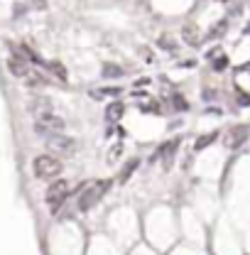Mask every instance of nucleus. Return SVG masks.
Segmentation results:
<instances>
[{
  "mask_svg": "<svg viewBox=\"0 0 250 255\" xmlns=\"http://www.w3.org/2000/svg\"><path fill=\"white\" fill-rule=\"evenodd\" d=\"M221 2H223V0H221Z\"/></svg>",
  "mask_w": 250,
  "mask_h": 255,
  "instance_id": "18",
  "label": "nucleus"
},
{
  "mask_svg": "<svg viewBox=\"0 0 250 255\" xmlns=\"http://www.w3.org/2000/svg\"><path fill=\"white\" fill-rule=\"evenodd\" d=\"M137 164H140L137 159H130V162L125 164V167H123V172H121V182H127V179L132 177V172L137 169Z\"/></svg>",
  "mask_w": 250,
  "mask_h": 255,
  "instance_id": "11",
  "label": "nucleus"
},
{
  "mask_svg": "<svg viewBox=\"0 0 250 255\" xmlns=\"http://www.w3.org/2000/svg\"><path fill=\"white\" fill-rule=\"evenodd\" d=\"M69 199V182H64V179H54L52 184H49V189L44 194V201H47V206L57 214L59 209H62V204Z\"/></svg>",
  "mask_w": 250,
  "mask_h": 255,
  "instance_id": "4",
  "label": "nucleus"
},
{
  "mask_svg": "<svg viewBox=\"0 0 250 255\" xmlns=\"http://www.w3.org/2000/svg\"><path fill=\"white\" fill-rule=\"evenodd\" d=\"M5 64H7V71H10L15 79H22V81L30 76V71H32L30 64H27V59H25V57H22L17 49H15V52L7 57V62H5Z\"/></svg>",
  "mask_w": 250,
  "mask_h": 255,
  "instance_id": "5",
  "label": "nucleus"
},
{
  "mask_svg": "<svg viewBox=\"0 0 250 255\" xmlns=\"http://www.w3.org/2000/svg\"><path fill=\"white\" fill-rule=\"evenodd\" d=\"M182 34H184L187 44H199V32L194 30L191 25H184V30H182Z\"/></svg>",
  "mask_w": 250,
  "mask_h": 255,
  "instance_id": "12",
  "label": "nucleus"
},
{
  "mask_svg": "<svg viewBox=\"0 0 250 255\" xmlns=\"http://www.w3.org/2000/svg\"><path fill=\"white\" fill-rule=\"evenodd\" d=\"M94 98H101V96H121V89H98V91H94Z\"/></svg>",
  "mask_w": 250,
  "mask_h": 255,
  "instance_id": "14",
  "label": "nucleus"
},
{
  "mask_svg": "<svg viewBox=\"0 0 250 255\" xmlns=\"http://www.w3.org/2000/svg\"><path fill=\"white\" fill-rule=\"evenodd\" d=\"M121 152H123V147L118 145V147H113L111 150V157H108V162H116V157H121Z\"/></svg>",
  "mask_w": 250,
  "mask_h": 255,
  "instance_id": "16",
  "label": "nucleus"
},
{
  "mask_svg": "<svg viewBox=\"0 0 250 255\" xmlns=\"http://www.w3.org/2000/svg\"><path fill=\"white\" fill-rule=\"evenodd\" d=\"M172 103H174V106H179V108H187V103H184V101H182L177 94H174V98H172Z\"/></svg>",
  "mask_w": 250,
  "mask_h": 255,
  "instance_id": "17",
  "label": "nucleus"
},
{
  "mask_svg": "<svg viewBox=\"0 0 250 255\" xmlns=\"http://www.w3.org/2000/svg\"><path fill=\"white\" fill-rule=\"evenodd\" d=\"M103 74H106L108 79H113L116 74L121 76V66H111V64H106V69H103Z\"/></svg>",
  "mask_w": 250,
  "mask_h": 255,
  "instance_id": "15",
  "label": "nucleus"
},
{
  "mask_svg": "<svg viewBox=\"0 0 250 255\" xmlns=\"http://www.w3.org/2000/svg\"><path fill=\"white\" fill-rule=\"evenodd\" d=\"M62 159L54 157V155H39V157L32 159V174L37 179H57L62 174Z\"/></svg>",
  "mask_w": 250,
  "mask_h": 255,
  "instance_id": "3",
  "label": "nucleus"
},
{
  "mask_svg": "<svg viewBox=\"0 0 250 255\" xmlns=\"http://www.w3.org/2000/svg\"><path fill=\"white\" fill-rule=\"evenodd\" d=\"M177 147H179V140H167L164 145H159V150L155 152V159H162L164 167H172V159L177 155Z\"/></svg>",
  "mask_w": 250,
  "mask_h": 255,
  "instance_id": "7",
  "label": "nucleus"
},
{
  "mask_svg": "<svg viewBox=\"0 0 250 255\" xmlns=\"http://www.w3.org/2000/svg\"><path fill=\"white\" fill-rule=\"evenodd\" d=\"M49 147H52L54 152H59V155H74V150H76V142H74L69 135L57 132V135H52V137H49Z\"/></svg>",
  "mask_w": 250,
  "mask_h": 255,
  "instance_id": "6",
  "label": "nucleus"
},
{
  "mask_svg": "<svg viewBox=\"0 0 250 255\" xmlns=\"http://www.w3.org/2000/svg\"><path fill=\"white\" fill-rule=\"evenodd\" d=\"M216 135H219V132H206V135H204V137H201V140L194 145V150H204L206 145H211V142L216 140Z\"/></svg>",
  "mask_w": 250,
  "mask_h": 255,
  "instance_id": "13",
  "label": "nucleus"
},
{
  "mask_svg": "<svg viewBox=\"0 0 250 255\" xmlns=\"http://www.w3.org/2000/svg\"><path fill=\"white\" fill-rule=\"evenodd\" d=\"M44 66H47V71H49L52 76H57L62 84H66V81H69V71H66V66H64L62 62H47Z\"/></svg>",
  "mask_w": 250,
  "mask_h": 255,
  "instance_id": "9",
  "label": "nucleus"
},
{
  "mask_svg": "<svg viewBox=\"0 0 250 255\" xmlns=\"http://www.w3.org/2000/svg\"><path fill=\"white\" fill-rule=\"evenodd\" d=\"M62 130H64V118H59L54 111L42 108V111L34 113V132H37V135L52 137V135H57V132H62Z\"/></svg>",
  "mask_w": 250,
  "mask_h": 255,
  "instance_id": "1",
  "label": "nucleus"
},
{
  "mask_svg": "<svg viewBox=\"0 0 250 255\" xmlns=\"http://www.w3.org/2000/svg\"><path fill=\"white\" fill-rule=\"evenodd\" d=\"M111 189V182L108 179H101V182H91L89 187H84L81 194H79V201H76V211H89V209H94L96 204L106 196V191Z\"/></svg>",
  "mask_w": 250,
  "mask_h": 255,
  "instance_id": "2",
  "label": "nucleus"
},
{
  "mask_svg": "<svg viewBox=\"0 0 250 255\" xmlns=\"http://www.w3.org/2000/svg\"><path fill=\"white\" fill-rule=\"evenodd\" d=\"M246 137H248V128H246V126H238V128H233V130L228 132L226 142H228L231 147H238V145H241Z\"/></svg>",
  "mask_w": 250,
  "mask_h": 255,
  "instance_id": "8",
  "label": "nucleus"
},
{
  "mask_svg": "<svg viewBox=\"0 0 250 255\" xmlns=\"http://www.w3.org/2000/svg\"><path fill=\"white\" fill-rule=\"evenodd\" d=\"M106 116H108V121H118L121 116H123V103H111L108 106V111H106Z\"/></svg>",
  "mask_w": 250,
  "mask_h": 255,
  "instance_id": "10",
  "label": "nucleus"
}]
</instances>
